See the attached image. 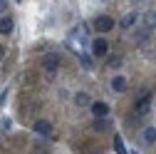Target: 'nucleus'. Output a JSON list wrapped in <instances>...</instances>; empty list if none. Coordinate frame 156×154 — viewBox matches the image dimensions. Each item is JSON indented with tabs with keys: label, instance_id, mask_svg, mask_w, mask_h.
<instances>
[{
	"label": "nucleus",
	"instance_id": "f257e3e1",
	"mask_svg": "<svg viewBox=\"0 0 156 154\" xmlns=\"http://www.w3.org/2000/svg\"><path fill=\"white\" fill-rule=\"evenodd\" d=\"M87 32H89L87 23H77L74 30H72L69 37H67V47H72L77 55H82V52H84V42H87Z\"/></svg>",
	"mask_w": 156,
	"mask_h": 154
},
{
	"label": "nucleus",
	"instance_id": "f03ea898",
	"mask_svg": "<svg viewBox=\"0 0 156 154\" xmlns=\"http://www.w3.org/2000/svg\"><path fill=\"white\" fill-rule=\"evenodd\" d=\"M42 67H45L47 77H55L57 70H60V57H57V55H45L42 57Z\"/></svg>",
	"mask_w": 156,
	"mask_h": 154
},
{
	"label": "nucleus",
	"instance_id": "7ed1b4c3",
	"mask_svg": "<svg viewBox=\"0 0 156 154\" xmlns=\"http://www.w3.org/2000/svg\"><path fill=\"white\" fill-rule=\"evenodd\" d=\"M112 28H114V20H112L109 15H99V17L94 20V30H97V32H109Z\"/></svg>",
	"mask_w": 156,
	"mask_h": 154
},
{
	"label": "nucleus",
	"instance_id": "20e7f679",
	"mask_svg": "<svg viewBox=\"0 0 156 154\" xmlns=\"http://www.w3.org/2000/svg\"><path fill=\"white\" fill-rule=\"evenodd\" d=\"M149 107H151V94H146V92H144V97L136 102V107H134V114H136V117H141V114H146V112H149Z\"/></svg>",
	"mask_w": 156,
	"mask_h": 154
},
{
	"label": "nucleus",
	"instance_id": "39448f33",
	"mask_svg": "<svg viewBox=\"0 0 156 154\" xmlns=\"http://www.w3.org/2000/svg\"><path fill=\"white\" fill-rule=\"evenodd\" d=\"M92 52H94V55H99V57H104V55L109 52V45H107V40H104V37H97V40H94Z\"/></svg>",
	"mask_w": 156,
	"mask_h": 154
},
{
	"label": "nucleus",
	"instance_id": "423d86ee",
	"mask_svg": "<svg viewBox=\"0 0 156 154\" xmlns=\"http://www.w3.org/2000/svg\"><path fill=\"white\" fill-rule=\"evenodd\" d=\"M92 114L97 119H99V117H109V105L107 102H94L92 105Z\"/></svg>",
	"mask_w": 156,
	"mask_h": 154
},
{
	"label": "nucleus",
	"instance_id": "0eeeda50",
	"mask_svg": "<svg viewBox=\"0 0 156 154\" xmlns=\"http://www.w3.org/2000/svg\"><path fill=\"white\" fill-rule=\"evenodd\" d=\"M35 132L42 134V137H50L52 127H50V122H45V119H37V122H35Z\"/></svg>",
	"mask_w": 156,
	"mask_h": 154
},
{
	"label": "nucleus",
	"instance_id": "6e6552de",
	"mask_svg": "<svg viewBox=\"0 0 156 154\" xmlns=\"http://www.w3.org/2000/svg\"><path fill=\"white\" fill-rule=\"evenodd\" d=\"M0 32H3V35H10L12 32V20L5 17V15H0Z\"/></svg>",
	"mask_w": 156,
	"mask_h": 154
},
{
	"label": "nucleus",
	"instance_id": "1a4fd4ad",
	"mask_svg": "<svg viewBox=\"0 0 156 154\" xmlns=\"http://www.w3.org/2000/svg\"><path fill=\"white\" fill-rule=\"evenodd\" d=\"M112 87H114L116 92H124V90H126V77H122V75H116L114 80H112Z\"/></svg>",
	"mask_w": 156,
	"mask_h": 154
},
{
	"label": "nucleus",
	"instance_id": "9d476101",
	"mask_svg": "<svg viewBox=\"0 0 156 154\" xmlns=\"http://www.w3.org/2000/svg\"><path fill=\"white\" fill-rule=\"evenodd\" d=\"M92 127H94L97 132H104V129H109V127H112V119H107V117H99V119H97Z\"/></svg>",
	"mask_w": 156,
	"mask_h": 154
},
{
	"label": "nucleus",
	"instance_id": "9b49d317",
	"mask_svg": "<svg viewBox=\"0 0 156 154\" xmlns=\"http://www.w3.org/2000/svg\"><path fill=\"white\" fill-rule=\"evenodd\" d=\"M77 57H80V62H82V67H84V70H94V60H92V57H89L87 52L77 55Z\"/></svg>",
	"mask_w": 156,
	"mask_h": 154
},
{
	"label": "nucleus",
	"instance_id": "f8f14e48",
	"mask_svg": "<svg viewBox=\"0 0 156 154\" xmlns=\"http://www.w3.org/2000/svg\"><path fill=\"white\" fill-rule=\"evenodd\" d=\"M141 139H144L146 144H154V142H156V129H154V127L144 129V134H141Z\"/></svg>",
	"mask_w": 156,
	"mask_h": 154
},
{
	"label": "nucleus",
	"instance_id": "ddd939ff",
	"mask_svg": "<svg viewBox=\"0 0 156 154\" xmlns=\"http://www.w3.org/2000/svg\"><path fill=\"white\" fill-rule=\"evenodd\" d=\"M74 102L80 105V107H89V94H87V92H77V97H74Z\"/></svg>",
	"mask_w": 156,
	"mask_h": 154
},
{
	"label": "nucleus",
	"instance_id": "4468645a",
	"mask_svg": "<svg viewBox=\"0 0 156 154\" xmlns=\"http://www.w3.org/2000/svg\"><path fill=\"white\" fill-rule=\"evenodd\" d=\"M114 152H116V154H129V152H126V147H124V142H122V137H119V134H116V137H114Z\"/></svg>",
	"mask_w": 156,
	"mask_h": 154
},
{
	"label": "nucleus",
	"instance_id": "2eb2a0df",
	"mask_svg": "<svg viewBox=\"0 0 156 154\" xmlns=\"http://www.w3.org/2000/svg\"><path fill=\"white\" fill-rule=\"evenodd\" d=\"M134 20H136V15H134V13H129V15H124V17H122V23H119V25H122V28H129V25H134Z\"/></svg>",
	"mask_w": 156,
	"mask_h": 154
},
{
	"label": "nucleus",
	"instance_id": "dca6fc26",
	"mask_svg": "<svg viewBox=\"0 0 156 154\" xmlns=\"http://www.w3.org/2000/svg\"><path fill=\"white\" fill-rule=\"evenodd\" d=\"M144 23H146V28H156V13H146Z\"/></svg>",
	"mask_w": 156,
	"mask_h": 154
},
{
	"label": "nucleus",
	"instance_id": "f3484780",
	"mask_svg": "<svg viewBox=\"0 0 156 154\" xmlns=\"http://www.w3.org/2000/svg\"><path fill=\"white\" fill-rule=\"evenodd\" d=\"M10 127H12L10 119H3V122H0V129H3V132H10Z\"/></svg>",
	"mask_w": 156,
	"mask_h": 154
},
{
	"label": "nucleus",
	"instance_id": "a211bd4d",
	"mask_svg": "<svg viewBox=\"0 0 156 154\" xmlns=\"http://www.w3.org/2000/svg\"><path fill=\"white\" fill-rule=\"evenodd\" d=\"M8 94H10V90H3V92H0V107L5 105V97H8Z\"/></svg>",
	"mask_w": 156,
	"mask_h": 154
},
{
	"label": "nucleus",
	"instance_id": "6ab92c4d",
	"mask_svg": "<svg viewBox=\"0 0 156 154\" xmlns=\"http://www.w3.org/2000/svg\"><path fill=\"white\" fill-rule=\"evenodd\" d=\"M5 8H8V3H5V0H0V13H5Z\"/></svg>",
	"mask_w": 156,
	"mask_h": 154
},
{
	"label": "nucleus",
	"instance_id": "aec40b11",
	"mask_svg": "<svg viewBox=\"0 0 156 154\" xmlns=\"http://www.w3.org/2000/svg\"><path fill=\"white\" fill-rule=\"evenodd\" d=\"M3 55H5V47H3V45H0V60H3Z\"/></svg>",
	"mask_w": 156,
	"mask_h": 154
}]
</instances>
